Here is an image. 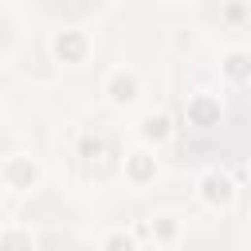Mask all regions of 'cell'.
<instances>
[{
	"label": "cell",
	"instance_id": "6da1fadb",
	"mask_svg": "<svg viewBox=\"0 0 251 251\" xmlns=\"http://www.w3.org/2000/svg\"><path fill=\"white\" fill-rule=\"evenodd\" d=\"M196 200L208 208V212H227L231 200H235V180L220 169H208L200 180H196Z\"/></svg>",
	"mask_w": 251,
	"mask_h": 251
},
{
	"label": "cell",
	"instance_id": "7a4b0ae2",
	"mask_svg": "<svg viewBox=\"0 0 251 251\" xmlns=\"http://www.w3.org/2000/svg\"><path fill=\"white\" fill-rule=\"evenodd\" d=\"M102 90H106L110 106L126 110V106H133V102L141 98V78H137V71H133V67H114V71L106 75Z\"/></svg>",
	"mask_w": 251,
	"mask_h": 251
},
{
	"label": "cell",
	"instance_id": "3957f363",
	"mask_svg": "<svg viewBox=\"0 0 251 251\" xmlns=\"http://www.w3.org/2000/svg\"><path fill=\"white\" fill-rule=\"evenodd\" d=\"M0 176H4V188L8 192H31L39 184V165L27 153H12V157H4Z\"/></svg>",
	"mask_w": 251,
	"mask_h": 251
},
{
	"label": "cell",
	"instance_id": "277c9868",
	"mask_svg": "<svg viewBox=\"0 0 251 251\" xmlns=\"http://www.w3.org/2000/svg\"><path fill=\"white\" fill-rule=\"evenodd\" d=\"M122 173H126V180H129L133 188H145V184L157 176V157H153V145L133 149V153L126 157V165H122Z\"/></svg>",
	"mask_w": 251,
	"mask_h": 251
},
{
	"label": "cell",
	"instance_id": "5b68a950",
	"mask_svg": "<svg viewBox=\"0 0 251 251\" xmlns=\"http://www.w3.org/2000/svg\"><path fill=\"white\" fill-rule=\"evenodd\" d=\"M51 51H55V59H63V63H82L86 51H90V39H86L78 27H63V31H55Z\"/></svg>",
	"mask_w": 251,
	"mask_h": 251
},
{
	"label": "cell",
	"instance_id": "8992f818",
	"mask_svg": "<svg viewBox=\"0 0 251 251\" xmlns=\"http://www.w3.org/2000/svg\"><path fill=\"white\" fill-rule=\"evenodd\" d=\"M137 137H141V145H165L169 137H173V118L165 114V110H149V114H141V122H137Z\"/></svg>",
	"mask_w": 251,
	"mask_h": 251
},
{
	"label": "cell",
	"instance_id": "52a82bcc",
	"mask_svg": "<svg viewBox=\"0 0 251 251\" xmlns=\"http://www.w3.org/2000/svg\"><path fill=\"white\" fill-rule=\"evenodd\" d=\"M184 114H188V122H192V126H216V122H220V102H216L208 90H200V94H192V98H188Z\"/></svg>",
	"mask_w": 251,
	"mask_h": 251
},
{
	"label": "cell",
	"instance_id": "ba28073f",
	"mask_svg": "<svg viewBox=\"0 0 251 251\" xmlns=\"http://www.w3.org/2000/svg\"><path fill=\"white\" fill-rule=\"evenodd\" d=\"M224 75H227V82H247L251 78V51H243V47L224 51Z\"/></svg>",
	"mask_w": 251,
	"mask_h": 251
},
{
	"label": "cell",
	"instance_id": "9c48e42d",
	"mask_svg": "<svg viewBox=\"0 0 251 251\" xmlns=\"http://www.w3.org/2000/svg\"><path fill=\"white\" fill-rule=\"evenodd\" d=\"M176 231H180V227H176V220H169V216L153 220V239H157V243H173V239H176Z\"/></svg>",
	"mask_w": 251,
	"mask_h": 251
},
{
	"label": "cell",
	"instance_id": "30bf717a",
	"mask_svg": "<svg viewBox=\"0 0 251 251\" xmlns=\"http://www.w3.org/2000/svg\"><path fill=\"white\" fill-rule=\"evenodd\" d=\"M102 247H137V239L129 231H110V235H102Z\"/></svg>",
	"mask_w": 251,
	"mask_h": 251
}]
</instances>
